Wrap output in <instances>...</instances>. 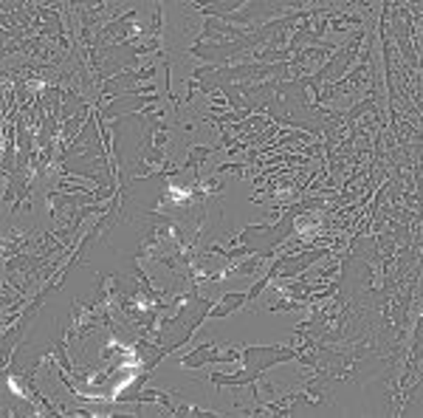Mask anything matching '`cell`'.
<instances>
[{"label": "cell", "mask_w": 423, "mask_h": 418, "mask_svg": "<svg viewBox=\"0 0 423 418\" xmlns=\"http://www.w3.org/2000/svg\"><path fill=\"white\" fill-rule=\"evenodd\" d=\"M246 294L243 291H229L226 297H223V303H217V305H212L209 308V320H220V317H229L231 311H237V308H246Z\"/></svg>", "instance_id": "cell-1"}]
</instances>
